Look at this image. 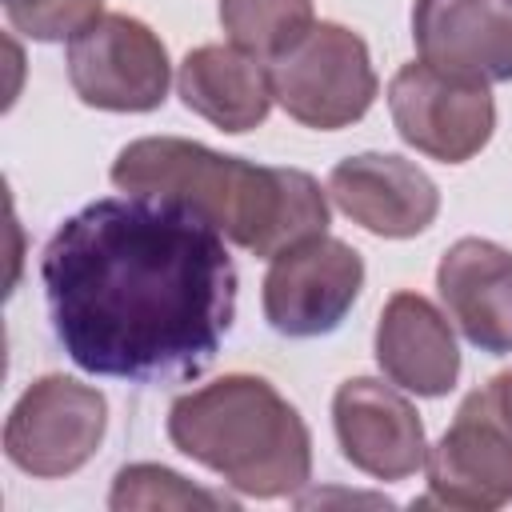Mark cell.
Listing matches in <instances>:
<instances>
[{"label": "cell", "instance_id": "6da1fadb", "mask_svg": "<svg viewBox=\"0 0 512 512\" xmlns=\"http://www.w3.org/2000/svg\"><path fill=\"white\" fill-rule=\"evenodd\" d=\"M40 280L56 340L92 376H196L236 316L224 232L172 196L84 204L48 240Z\"/></svg>", "mask_w": 512, "mask_h": 512}, {"label": "cell", "instance_id": "7a4b0ae2", "mask_svg": "<svg viewBox=\"0 0 512 512\" xmlns=\"http://www.w3.org/2000/svg\"><path fill=\"white\" fill-rule=\"evenodd\" d=\"M112 184L120 192L172 196L264 260L328 228V196L308 172L248 164L180 136H144L120 148Z\"/></svg>", "mask_w": 512, "mask_h": 512}, {"label": "cell", "instance_id": "3957f363", "mask_svg": "<svg viewBox=\"0 0 512 512\" xmlns=\"http://www.w3.org/2000/svg\"><path fill=\"white\" fill-rule=\"evenodd\" d=\"M168 440L256 500L292 496L312 476L308 424L264 376L228 372L184 392L168 412Z\"/></svg>", "mask_w": 512, "mask_h": 512}, {"label": "cell", "instance_id": "277c9868", "mask_svg": "<svg viewBox=\"0 0 512 512\" xmlns=\"http://www.w3.org/2000/svg\"><path fill=\"white\" fill-rule=\"evenodd\" d=\"M424 472L420 504L476 512L512 504V368L464 396L448 432L428 448Z\"/></svg>", "mask_w": 512, "mask_h": 512}, {"label": "cell", "instance_id": "5b68a950", "mask_svg": "<svg viewBox=\"0 0 512 512\" xmlns=\"http://www.w3.org/2000/svg\"><path fill=\"white\" fill-rule=\"evenodd\" d=\"M272 100L304 128L336 132L356 124L376 100L368 44L332 20L312 24L292 48L268 60Z\"/></svg>", "mask_w": 512, "mask_h": 512}, {"label": "cell", "instance_id": "8992f818", "mask_svg": "<svg viewBox=\"0 0 512 512\" xmlns=\"http://www.w3.org/2000/svg\"><path fill=\"white\" fill-rule=\"evenodd\" d=\"M108 428V404L92 384L72 376H40L12 404L4 424L8 460L40 480L80 472Z\"/></svg>", "mask_w": 512, "mask_h": 512}, {"label": "cell", "instance_id": "52a82bcc", "mask_svg": "<svg viewBox=\"0 0 512 512\" xmlns=\"http://www.w3.org/2000/svg\"><path fill=\"white\" fill-rule=\"evenodd\" d=\"M68 80L92 108L152 112L168 96L172 68L160 36L144 20L108 12L68 40Z\"/></svg>", "mask_w": 512, "mask_h": 512}, {"label": "cell", "instance_id": "ba28073f", "mask_svg": "<svg viewBox=\"0 0 512 512\" xmlns=\"http://www.w3.org/2000/svg\"><path fill=\"white\" fill-rule=\"evenodd\" d=\"M388 112L404 144L444 164L472 160L496 128V104L488 84L440 72L424 60H412L392 76Z\"/></svg>", "mask_w": 512, "mask_h": 512}, {"label": "cell", "instance_id": "9c48e42d", "mask_svg": "<svg viewBox=\"0 0 512 512\" xmlns=\"http://www.w3.org/2000/svg\"><path fill=\"white\" fill-rule=\"evenodd\" d=\"M364 288V260L336 236H312L280 256L264 276V320L292 340L340 328Z\"/></svg>", "mask_w": 512, "mask_h": 512}, {"label": "cell", "instance_id": "30bf717a", "mask_svg": "<svg viewBox=\"0 0 512 512\" xmlns=\"http://www.w3.org/2000/svg\"><path fill=\"white\" fill-rule=\"evenodd\" d=\"M332 424L344 460L376 480H408L428 460L424 424L396 384L372 376L344 380L332 396Z\"/></svg>", "mask_w": 512, "mask_h": 512}, {"label": "cell", "instance_id": "8fae6325", "mask_svg": "<svg viewBox=\"0 0 512 512\" xmlns=\"http://www.w3.org/2000/svg\"><path fill=\"white\" fill-rule=\"evenodd\" d=\"M412 40L424 64L480 80H512V0H416Z\"/></svg>", "mask_w": 512, "mask_h": 512}, {"label": "cell", "instance_id": "7c38bea8", "mask_svg": "<svg viewBox=\"0 0 512 512\" xmlns=\"http://www.w3.org/2000/svg\"><path fill=\"white\" fill-rule=\"evenodd\" d=\"M328 196L348 220L384 240L420 236L440 212V192L428 172L388 152H360L340 160L328 176Z\"/></svg>", "mask_w": 512, "mask_h": 512}, {"label": "cell", "instance_id": "4fadbf2b", "mask_svg": "<svg viewBox=\"0 0 512 512\" xmlns=\"http://www.w3.org/2000/svg\"><path fill=\"white\" fill-rule=\"evenodd\" d=\"M436 288L468 344H476L488 356L512 352V252L508 248L480 236L456 240L436 268Z\"/></svg>", "mask_w": 512, "mask_h": 512}, {"label": "cell", "instance_id": "5bb4252c", "mask_svg": "<svg viewBox=\"0 0 512 512\" xmlns=\"http://www.w3.org/2000/svg\"><path fill=\"white\" fill-rule=\"evenodd\" d=\"M376 364L404 392L448 396L460 376V352L444 312L420 292H396L376 324Z\"/></svg>", "mask_w": 512, "mask_h": 512}, {"label": "cell", "instance_id": "9a60e30c", "mask_svg": "<svg viewBox=\"0 0 512 512\" xmlns=\"http://www.w3.org/2000/svg\"><path fill=\"white\" fill-rule=\"evenodd\" d=\"M176 88L188 112L224 132H248L272 112L268 60L236 44H200L180 60Z\"/></svg>", "mask_w": 512, "mask_h": 512}, {"label": "cell", "instance_id": "2e32d148", "mask_svg": "<svg viewBox=\"0 0 512 512\" xmlns=\"http://www.w3.org/2000/svg\"><path fill=\"white\" fill-rule=\"evenodd\" d=\"M220 24L228 32V44L260 60H276L316 20L312 0H220Z\"/></svg>", "mask_w": 512, "mask_h": 512}, {"label": "cell", "instance_id": "e0dca14e", "mask_svg": "<svg viewBox=\"0 0 512 512\" xmlns=\"http://www.w3.org/2000/svg\"><path fill=\"white\" fill-rule=\"evenodd\" d=\"M108 504L116 512H124V508H220V504L232 508L228 496L196 488L192 480H184L180 472L160 468V464H128V468H120L116 480H112Z\"/></svg>", "mask_w": 512, "mask_h": 512}, {"label": "cell", "instance_id": "ac0fdd59", "mask_svg": "<svg viewBox=\"0 0 512 512\" xmlns=\"http://www.w3.org/2000/svg\"><path fill=\"white\" fill-rule=\"evenodd\" d=\"M104 0H4V12L16 32L28 40H72L100 16Z\"/></svg>", "mask_w": 512, "mask_h": 512}]
</instances>
